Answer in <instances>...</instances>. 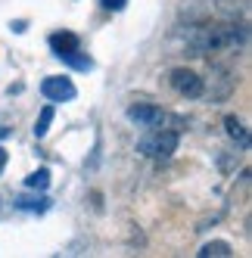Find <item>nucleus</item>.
<instances>
[{"label": "nucleus", "instance_id": "obj_13", "mask_svg": "<svg viewBox=\"0 0 252 258\" xmlns=\"http://www.w3.org/2000/svg\"><path fill=\"white\" fill-rule=\"evenodd\" d=\"M100 4H103V10H124V4H128V0H100Z\"/></svg>", "mask_w": 252, "mask_h": 258}, {"label": "nucleus", "instance_id": "obj_6", "mask_svg": "<svg viewBox=\"0 0 252 258\" xmlns=\"http://www.w3.org/2000/svg\"><path fill=\"white\" fill-rule=\"evenodd\" d=\"M50 50H53V56H62L69 50H78V38L72 31H56V34H50Z\"/></svg>", "mask_w": 252, "mask_h": 258}, {"label": "nucleus", "instance_id": "obj_8", "mask_svg": "<svg viewBox=\"0 0 252 258\" xmlns=\"http://www.w3.org/2000/svg\"><path fill=\"white\" fill-rule=\"evenodd\" d=\"M16 209H19V212H38V215H44L47 209H50V199L44 196V193H38V196H19V199H16Z\"/></svg>", "mask_w": 252, "mask_h": 258}, {"label": "nucleus", "instance_id": "obj_12", "mask_svg": "<svg viewBox=\"0 0 252 258\" xmlns=\"http://www.w3.org/2000/svg\"><path fill=\"white\" fill-rule=\"evenodd\" d=\"M50 124H53V106H44L41 109V115H38V121H34V127H31V131H34V137H47V131H50Z\"/></svg>", "mask_w": 252, "mask_h": 258}, {"label": "nucleus", "instance_id": "obj_2", "mask_svg": "<svg viewBox=\"0 0 252 258\" xmlns=\"http://www.w3.org/2000/svg\"><path fill=\"white\" fill-rule=\"evenodd\" d=\"M137 150L147 159L168 162L177 153V131H171V127H150V134L137 143Z\"/></svg>", "mask_w": 252, "mask_h": 258}, {"label": "nucleus", "instance_id": "obj_14", "mask_svg": "<svg viewBox=\"0 0 252 258\" xmlns=\"http://www.w3.org/2000/svg\"><path fill=\"white\" fill-rule=\"evenodd\" d=\"M10 28H13L16 34H22V31H25V22H22V19H16V22H10Z\"/></svg>", "mask_w": 252, "mask_h": 258}, {"label": "nucleus", "instance_id": "obj_15", "mask_svg": "<svg viewBox=\"0 0 252 258\" xmlns=\"http://www.w3.org/2000/svg\"><path fill=\"white\" fill-rule=\"evenodd\" d=\"M4 168H7V150L0 146V174H4Z\"/></svg>", "mask_w": 252, "mask_h": 258}, {"label": "nucleus", "instance_id": "obj_5", "mask_svg": "<svg viewBox=\"0 0 252 258\" xmlns=\"http://www.w3.org/2000/svg\"><path fill=\"white\" fill-rule=\"evenodd\" d=\"M128 118L140 127H159L165 124V112H162L159 106H150V103H134L128 106Z\"/></svg>", "mask_w": 252, "mask_h": 258}, {"label": "nucleus", "instance_id": "obj_9", "mask_svg": "<svg viewBox=\"0 0 252 258\" xmlns=\"http://www.w3.org/2000/svg\"><path fill=\"white\" fill-rule=\"evenodd\" d=\"M56 59H62L66 66L78 69V72H91V69H94V59H91V56H84L81 50H69V53H62V56H56Z\"/></svg>", "mask_w": 252, "mask_h": 258}, {"label": "nucleus", "instance_id": "obj_3", "mask_svg": "<svg viewBox=\"0 0 252 258\" xmlns=\"http://www.w3.org/2000/svg\"><path fill=\"white\" fill-rule=\"evenodd\" d=\"M168 84L177 90L181 97H203L206 94V84H203V78L196 75L193 69H184V66H177V69H171L168 72Z\"/></svg>", "mask_w": 252, "mask_h": 258}, {"label": "nucleus", "instance_id": "obj_4", "mask_svg": "<svg viewBox=\"0 0 252 258\" xmlns=\"http://www.w3.org/2000/svg\"><path fill=\"white\" fill-rule=\"evenodd\" d=\"M41 94L50 103H66V100H75V84L66 75H50V78L41 81Z\"/></svg>", "mask_w": 252, "mask_h": 258}, {"label": "nucleus", "instance_id": "obj_11", "mask_svg": "<svg viewBox=\"0 0 252 258\" xmlns=\"http://www.w3.org/2000/svg\"><path fill=\"white\" fill-rule=\"evenodd\" d=\"M25 187H28V190H38V193H44V190L50 187V171H47V168L31 171V174L25 177Z\"/></svg>", "mask_w": 252, "mask_h": 258}, {"label": "nucleus", "instance_id": "obj_10", "mask_svg": "<svg viewBox=\"0 0 252 258\" xmlns=\"http://www.w3.org/2000/svg\"><path fill=\"white\" fill-rule=\"evenodd\" d=\"M196 255H200V258H227V255H230V243H224V239H215V243H206Z\"/></svg>", "mask_w": 252, "mask_h": 258}, {"label": "nucleus", "instance_id": "obj_1", "mask_svg": "<svg viewBox=\"0 0 252 258\" xmlns=\"http://www.w3.org/2000/svg\"><path fill=\"white\" fill-rule=\"evenodd\" d=\"M187 41L200 56L203 53H221V50L246 44V25H203V28H193Z\"/></svg>", "mask_w": 252, "mask_h": 258}, {"label": "nucleus", "instance_id": "obj_7", "mask_svg": "<svg viewBox=\"0 0 252 258\" xmlns=\"http://www.w3.org/2000/svg\"><path fill=\"white\" fill-rule=\"evenodd\" d=\"M224 131H227L230 140H237L240 146H249V131L243 127V121L237 115H224Z\"/></svg>", "mask_w": 252, "mask_h": 258}]
</instances>
